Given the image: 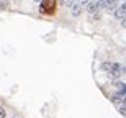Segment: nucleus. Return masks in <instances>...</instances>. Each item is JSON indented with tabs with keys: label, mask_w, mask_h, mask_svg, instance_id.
Instances as JSON below:
<instances>
[{
	"label": "nucleus",
	"mask_w": 126,
	"mask_h": 118,
	"mask_svg": "<svg viewBox=\"0 0 126 118\" xmlns=\"http://www.w3.org/2000/svg\"><path fill=\"white\" fill-rule=\"evenodd\" d=\"M0 118H7V110L3 107H0Z\"/></svg>",
	"instance_id": "nucleus-12"
},
{
	"label": "nucleus",
	"mask_w": 126,
	"mask_h": 118,
	"mask_svg": "<svg viewBox=\"0 0 126 118\" xmlns=\"http://www.w3.org/2000/svg\"><path fill=\"white\" fill-rule=\"evenodd\" d=\"M115 2H123V0H115Z\"/></svg>",
	"instance_id": "nucleus-15"
},
{
	"label": "nucleus",
	"mask_w": 126,
	"mask_h": 118,
	"mask_svg": "<svg viewBox=\"0 0 126 118\" xmlns=\"http://www.w3.org/2000/svg\"><path fill=\"white\" fill-rule=\"evenodd\" d=\"M116 108H118V112H120L121 115H125V117H126V103H125V102L120 103V105H116Z\"/></svg>",
	"instance_id": "nucleus-11"
},
{
	"label": "nucleus",
	"mask_w": 126,
	"mask_h": 118,
	"mask_svg": "<svg viewBox=\"0 0 126 118\" xmlns=\"http://www.w3.org/2000/svg\"><path fill=\"white\" fill-rule=\"evenodd\" d=\"M113 17L118 18V20H121V18H125V17H126V0H123V2L118 3L116 10L113 12Z\"/></svg>",
	"instance_id": "nucleus-3"
},
{
	"label": "nucleus",
	"mask_w": 126,
	"mask_h": 118,
	"mask_svg": "<svg viewBox=\"0 0 126 118\" xmlns=\"http://www.w3.org/2000/svg\"><path fill=\"white\" fill-rule=\"evenodd\" d=\"M100 8H102V5L98 3V0H90L89 3L85 5V10L89 12V15H92V13H97V12H100Z\"/></svg>",
	"instance_id": "nucleus-4"
},
{
	"label": "nucleus",
	"mask_w": 126,
	"mask_h": 118,
	"mask_svg": "<svg viewBox=\"0 0 126 118\" xmlns=\"http://www.w3.org/2000/svg\"><path fill=\"white\" fill-rule=\"evenodd\" d=\"M8 7V0H0V8H7Z\"/></svg>",
	"instance_id": "nucleus-13"
},
{
	"label": "nucleus",
	"mask_w": 126,
	"mask_h": 118,
	"mask_svg": "<svg viewBox=\"0 0 126 118\" xmlns=\"http://www.w3.org/2000/svg\"><path fill=\"white\" fill-rule=\"evenodd\" d=\"M125 103H126V95H125Z\"/></svg>",
	"instance_id": "nucleus-16"
},
{
	"label": "nucleus",
	"mask_w": 126,
	"mask_h": 118,
	"mask_svg": "<svg viewBox=\"0 0 126 118\" xmlns=\"http://www.w3.org/2000/svg\"><path fill=\"white\" fill-rule=\"evenodd\" d=\"M100 67H102V71H105V72H110V71H120L121 72L123 64H118V62H113V61H103Z\"/></svg>",
	"instance_id": "nucleus-2"
},
{
	"label": "nucleus",
	"mask_w": 126,
	"mask_h": 118,
	"mask_svg": "<svg viewBox=\"0 0 126 118\" xmlns=\"http://www.w3.org/2000/svg\"><path fill=\"white\" fill-rule=\"evenodd\" d=\"M110 100H111L115 105H120V103H123V102H125V95L120 94V92H115V94L110 97Z\"/></svg>",
	"instance_id": "nucleus-7"
},
{
	"label": "nucleus",
	"mask_w": 126,
	"mask_h": 118,
	"mask_svg": "<svg viewBox=\"0 0 126 118\" xmlns=\"http://www.w3.org/2000/svg\"><path fill=\"white\" fill-rule=\"evenodd\" d=\"M107 77L115 82V80H120L123 76H121V72H120V71H110V72H107Z\"/></svg>",
	"instance_id": "nucleus-9"
},
{
	"label": "nucleus",
	"mask_w": 126,
	"mask_h": 118,
	"mask_svg": "<svg viewBox=\"0 0 126 118\" xmlns=\"http://www.w3.org/2000/svg\"><path fill=\"white\" fill-rule=\"evenodd\" d=\"M113 85H115L116 92H120V94L126 95V82H121V80H115V82H113Z\"/></svg>",
	"instance_id": "nucleus-8"
},
{
	"label": "nucleus",
	"mask_w": 126,
	"mask_h": 118,
	"mask_svg": "<svg viewBox=\"0 0 126 118\" xmlns=\"http://www.w3.org/2000/svg\"><path fill=\"white\" fill-rule=\"evenodd\" d=\"M118 3H120V2H115V0H105V2H103V5H102V8H105V12H107V13H113V12L116 10Z\"/></svg>",
	"instance_id": "nucleus-5"
},
{
	"label": "nucleus",
	"mask_w": 126,
	"mask_h": 118,
	"mask_svg": "<svg viewBox=\"0 0 126 118\" xmlns=\"http://www.w3.org/2000/svg\"><path fill=\"white\" fill-rule=\"evenodd\" d=\"M82 10H84V7L79 3V2H74V3H70V15L72 17H80L82 15Z\"/></svg>",
	"instance_id": "nucleus-6"
},
{
	"label": "nucleus",
	"mask_w": 126,
	"mask_h": 118,
	"mask_svg": "<svg viewBox=\"0 0 126 118\" xmlns=\"http://www.w3.org/2000/svg\"><path fill=\"white\" fill-rule=\"evenodd\" d=\"M54 8H56V0H43L39 5V12L46 15L54 13Z\"/></svg>",
	"instance_id": "nucleus-1"
},
{
	"label": "nucleus",
	"mask_w": 126,
	"mask_h": 118,
	"mask_svg": "<svg viewBox=\"0 0 126 118\" xmlns=\"http://www.w3.org/2000/svg\"><path fill=\"white\" fill-rule=\"evenodd\" d=\"M100 20H102V13H100V12L90 15V21H100Z\"/></svg>",
	"instance_id": "nucleus-10"
},
{
	"label": "nucleus",
	"mask_w": 126,
	"mask_h": 118,
	"mask_svg": "<svg viewBox=\"0 0 126 118\" xmlns=\"http://www.w3.org/2000/svg\"><path fill=\"white\" fill-rule=\"evenodd\" d=\"M120 26H121V28H126V17H125V18H121V21H120Z\"/></svg>",
	"instance_id": "nucleus-14"
}]
</instances>
